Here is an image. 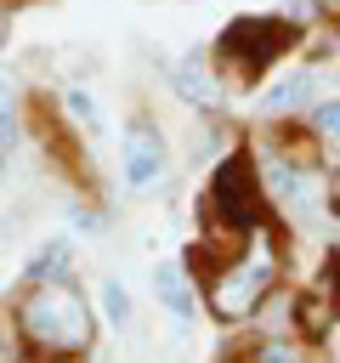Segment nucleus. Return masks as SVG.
Wrapping results in <instances>:
<instances>
[{
	"instance_id": "nucleus-9",
	"label": "nucleus",
	"mask_w": 340,
	"mask_h": 363,
	"mask_svg": "<svg viewBox=\"0 0 340 363\" xmlns=\"http://www.w3.org/2000/svg\"><path fill=\"white\" fill-rule=\"evenodd\" d=\"M153 295L164 301V312H170L176 323H187V318L198 312V306H193V289H187V278H181V267H170V261L153 267Z\"/></svg>"
},
{
	"instance_id": "nucleus-6",
	"label": "nucleus",
	"mask_w": 340,
	"mask_h": 363,
	"mask_svg": "<svg viewBox=\"0 0 340 363\" xmlns=\"http://www.w3.org/2000/svg\"><path fill=\"white\" fill-rule=\"evenodd\" d=\"M210 62H215L210 51H187V57L176 62V74H170V79H176V96H187V102L204 108V113H215V108L227 102V79H221Z\"/></svg>"
},
{
	"instance_id": "nucleus-1",
	"label": "nucleus",
	"mask_w": 340,
	"mask_h": 363,
	"mask_svg": "<svg viewBox=\"0 0 340 363\" xmlns=\"http://www.w3.org/2000/svg\"><path fill=\"white\" fill-rule=\"evenodd\" d=\"M278 289H283V250L266 238V227L249 233L238 255H221L204 272V301L221 323H249Z\"/></svg>"
},
{
	"instance_id": "nucleus-11",
	"label": "nucleus",
	"mask_w": 340,
	"mask_h": 363,
	"mask_svg": "<svg viewBox=\"0 0 340 363\" xmlns=\"http://www.w3.org/2000/svg\"><path fill=\"white\" fill-rule=\"evenodd\" d=\"M306 125H312V136L323 142V153H340V96H317V102L306 108Z\"/></svg>"
},
{
	"instance_id": "nucleus-14",
	"label": "nucleus",
	"mask_w": 340,
	"mask_h": 363,
	"mask_svg": "<svg viewBox=\"0 0 340 363\" xmlns=\"http://www.w3.org/2000/svg\"><path fill=\"white\" fill-rule=\"evenodd\" d=\"M317 357H323V363H340V295H334V318H329V335H323Z\"/></svg>"
},
{
	"instance_id": "nucleus-5",
	"label": "nucleus",
	"mask_w": 340,
	"mask_h": 363,
	"mask_svg": "<svg viewBox=\"0 0 340 363\" xmlns=\"http://www.w3.org/2000/svg\"><path fill=\"white\" fill-rule=\"evenodd\" d=\"M119 164H125V187L130 193H153L170 170V153H164V136L153 119H136L125 130V147H119Z\"/></svg>"
},
{
	"instance_id": "nucleus-3",
	"label": "nucleus",
	"mask_w": 340,
	"mask_h": 363,
	"mask_svg": "<svg viewBox=\"0 0 340 363\" xmlns=\"http://www.w3.org/2000/svg\"><path fill=\"white\" fill-rule=\"evenodd\" d=\"M306 40V23H295L289 11H249V17H232L221 34H215V74L227 85H261L272 74V62H283L289 51H300Z\"/></svg>"
},
{
	"instance_id": "nucleus-12",
	"label": "nucleus",
	"mask_w": 340,
	"mask_h": 363,
	"mask_svg": "<svg viewBox=\"0 0 340 363\" xmlns=\"http://www.w3.org/2000/svg\"><path fill=\"white\" fill-rule=\"evenodd\" d=\"M62 108H68V119H74L79 130H91V136L102 130V102H96L85 85H68V91H62Z\"/></svg>"
},
{
	"instance_id": "nucleus-15",
	"label": "nucleus",
	"mask_w": 340,
	"mask_h": 363,
	"mask_svg": "<svg viewBox=\"0 0 340 363\" xmlns=\"http://www.w3.org/2000/svg\"><path fill=\"white\" fill-rule=\"evenodd\" d=\"M323 210L329 216H340V159L329 164V176H323Z\"/></svg>"
},
{
	"instance_id": "nucleus-2",
	"label": "nucleus",
	"mask_w": 340,
	"mask_h": 363,
	"mask_svg": "<svg viewBox=\"0 0 340 363\" xmlns=\"http://www.w3.org/2000/svg\"><path fill=\"white\" fill-rule=\"evenodd\" d=\"M17 329L23 340L40 352V357H57V363H74L91 352L96 340V318H91V301L68 284V278H45L23 295L17 306Z\"/></svg>"
},
{
	"instance_id": "nucleus-18",
	"label": "nucleus",
	"mask_w": 340,
	"mask_h": 363,
	"mask_svg": "<svg viewBox=\"0 0 340 363\" xmlns=\"http://www.w3.org/2000/svg\"><path fill=\"white\" fill-rule=\"evenodd\" d=\"M0 45H6V11H0Z\"/></svg>"
},
{
	"instance_id": "nucleus-10",
	"label": "nucleus",
	"mask_w": 340,
	"mask_h": 363,
	"mask_svg": "<svg viewBox=\"0 0 340 363\" xmlns=\"http://www.w3.org/2000/svg\"><path fill=\"white\" fill-rule=\"evenodd\" d=\"M68 267H74V244H68V238H45V244L34 250V261H28V284L68 278Z\"/></svg>"
},
{
	"instance_id": "nucleus-16",
	"label": "nucleus",
	"mask_w": 340,
	"mask_h": 363,
	"mask_svg": "<svg viewBox=\"0 0 340 363\" xmlns=\"http://www.w3.org/2000/svg\"><path fill=\"white\" fill-rule=\"evenodd\" d=\"M323 17H329V23L340 28V0H323Z\"/></svg>"
},
{
	"instance_id": "nucleus-13",
	"label": "nucleus",
	"mask_w": 340,
	"mask_h": 363,
	"mask_svg": "<svg viewBox=\"0 0 340 363\" xmlns=\"http://www.w3.org/2000/svg\"><path fill=\"white\" fill-rule=\"evenodd\" d=\"M102 312H108V323H113V329H125V323H130V295H125V284H113V278L102 284Z\"/></svg>"
},
{
	"instance_id": "nucleus-17",
	"label": "nucleus",
	"mask_w": 340,
	"mask_h": 363,
	"mask_svg": "<svg viewBox=\"0 0 340 363\" xmlns=\"http://www.w3.org/2000/svg\"><path fill=\"white\" fill-rule=\"evenodd\" d=\"M6 159H11V153H6V142H0V176H6Z\"/></svg>"
},
{
	"instance_id": "nucleus-8",
	"label": "nucleus",
	"mask_w": 340,
	"mask_h": 363,
	"mask_svg": "<svg viewBox=\"0 0 340 363\" xmlns=\"http://www.w3.org/2000/svg\"><path fill=\"white\" fill-rule=\"evenodd\" d=\"M244 363H317V346L300 335H255Z\"/></svg>"
},
{
	"instance_id": "nucleus-4",
	"label": "nucleus",
	"mask_w": 340,
	"mask_h": 363,
	"mask_svg": "<svg viewBox=\"0 0 340 363\" xmlns=\"http://www.w3.org/2000/svg\"><path fill=\"white\" fill-rule=\"evenodd\" d=\"M204 216H210V227H232V233H261L266 227V216H272V199H266V187H261V170H255V153L249 147H232L221 164H215V176H210V193H204Z\"/></svg>"
},
{
	"instance_id": "nucleus-7",
	"label": "nucleus",
	"mask_w": 340,
	"mask_h": 363,
	"mask_svg": "<svg viewBox=\"0 0 340 363\" xmlns=\"http://www.w3.org/2000/svg\"><path fill=\"white\" fill-rule=\"evenodd\" d=\"M317 102V85H312V68H289V74H278L272 85H266V96H261V108L272 113V119H289V113H306Z\"/></svg>"
}]
</instances>
